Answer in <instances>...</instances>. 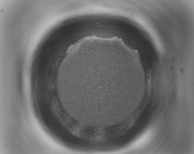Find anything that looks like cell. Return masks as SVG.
Segmentation results:
<instances>
[{
	"mask_svg": "<svg viewBox=\"0 0 194 154\" xmlns=\"http://www.w3.org/2000/svg\"><path fill=\"white\" fill-rule=\"evenodd\" d=\"M78 82L83 89L100 95V106L108 108L125 102L126 92L145 78L139 62L130 56L117 51H96L78 59ZM76 75V74H75Z\"/></svg>",
	"mask_w": 194,
	"mask_h": 154,
	"instance_id": "1",
	"label": "cell"
},
{
	"mask_svg": "<svg viewBox=\"0 0 194 154\" xmlns=\"http://www.w3.org/2000/svg\"><path fill=\"white\" fill-rule=\"evenodd\" d=\"M117 39V38H113L112 39Z\"/></svg>",
	"mask_w": 194,
	"mask_h": 154,
	"instance_id": "2",
	"label": "cell"
}]
</instances>
